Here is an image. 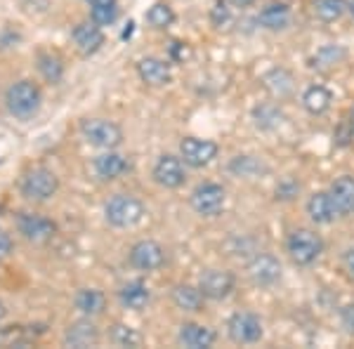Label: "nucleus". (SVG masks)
Masks as SVG:
<instances>
[{
  "mask_svg": "<svg viewBox=\"0 0 354 349\" xmlns=\"http://www.w3.org/2000/svg\"><path fill=\"white\" fill-rule=\"evenodd\" d=\"M5 106L15 118H33L43 106V93L33 81H17L5 90Z\"/></svg>",
  "mask_w": 354,
  "mask_h": 349,
  "instance_id": "1",
  "label": "nucleus"
},
{
  "mask_svg": "<svg viewBox=\"0 0 354 349\" xmlns=\"http://www.w3.org/2000/svg\"><path fill=\"white\" fill-rule=\"evenodd\" d=\"M147 208L133 194H113L104 203V220L116 229H133L145 220Z\"/></svg>",
  "mask_w": 354,
  "mask_h": 349,
  "instance_id": "2",
  "label": "nucleus"
},
{
  "mask_svg": "<svg viewBox=\"0 0 354 349\" xmlns=\"http://www.w3.org/2000/svg\"><path fill=\"white\" fill-rule=\"evenodd\" d=\"M286 253L298 267H310L324 253V238L314 229H295L286 238Z\"/></svg>",
  "mask_w": 354,
  "mask_h": 349,
  "instance_id": "3",
  "label": "nucleus"
},
{
  "mask_svg": "<svg viewBox=\"0 0 354 349\" xmlns=\"http://www.w3.org/2000/svg\"><path fill=\"white\" fill-rule=\"evenodd\" d=\"M19 191L26 201L45 203L50 198H55V194L59 191V177L50 168H41L38 165V168H31L24 173L19 182Z\"/></svg>",
  "mask_w": 354,
  "mask_h": 349,
  "instance_id": "4",
  "label": "nucleus"
},
{
  "mask_svg": "<svg viewBox=\"0 0 354 349\" xmlns=\"http://www.w3.org/2000/svg\"><path fill=\"white\" fill-rule=\"evenodd\" d=\"M81 137L88 142L90 147H97V149H118L123 144V130L118 123L113 121H106V118H83L81 125Z\"/></svg>",
  "mask_w": 354,
  "mask_h": 349,
  "instance_id": "5",
  "label": "nucleus"
},
{
  "mask_svg": "<svg viewBox=\"0 0 354 349\" xmlns=\"http://www.w3.org/2000/svg\"><path fill=\"white\" fill-rule=\"evenodd\" d=\"M225 203H227V191L218 182H203V185L194 189L189 196L192 210L201 217H218L225 210Z\"/></svg>",
  "mask_w": 354,
  "mask_h": 349,
  "instance_id": "6",
  "label": "nucleus"
},
{
  "mask_svg": "<svg viewBox=\"0 0 354 349\" xmlns=\"http://www.w3.org/2000/svg\"><path fill=\"white\" fill-rule=\"evenodd\" d=\"M17 232H19V236L24 241L41 245L53 241L57 234V225L41 213H21L17 217Z\"/></svg>",
  "mask_w": 354,
  "mask_h": 349,
  "instance_id": "7",
  "label": "nucleus"
},
{
  "mask_svg": "<svg viewBox=\"0 0 354 349\" xmlns=\"http://www.w3.org/2000/svg\"><path fill=\"white\" fill-rule=\"evenodd\" d=\"M227 335L236 345H255L262 337V321L253 312H234L227 321Z\"/></svg>",
  "mask_w": 354,
  "mask_h": 349,
  "instance_id": "8",
  "label": "nucleus"
},
{
  "mask_svg": "<svg viewBox=\"0 0 354 349\" xmlns=\"http://www.w3.org/2000/svg\"><path fill=\"white\" fill-rule=\"evenodd\" d=\"M220 147L213 140H201V137H185L180 142V158L189 168H205L218 158Z\"/></svg>",
  "mask_w": 354,
  "mask_h": 349,
  "instance_id": "9",
  "label": "nucleus"
},
{
  "mask_svg": "<svg viewBox=\"0 0 354 349\" xmlns=\"http://www.w3.org/2000/svg\"><path fill=\"white\" fill-rule=\"evenodd\" d=\"M151 177L163 189H180L187 182V165L175 153H161L153 163Z\"/></svg>",
  "mask_w": 354,
  "mask_h": 349,
  "instance_id": "10",
  "label": "nucleus"
},
{
  "mask_svg": "<svg viewBox=\"0 0 354 349\" xmlns=\"http://www.w3.org/2000/svg\"><path fill=\"white\" fill-rule=\"evenodd\" d=\"M281 272H283L281 262L272 253H255L248 260V265H245L248 279L255 285H260V288H270V285L277 283L279 279H281Z\"/></svg>",
  "mask_w": 354,
  "mask_h": 349,
  "instance_id": "11",
  "label": "nucleus"
},
{
  "mask_svg": "<svg viewBox=\"0 0 354 349\" xmlns=\"http://www.w3.org/2000/svg\"><path fill=\"white\" fill-rule=\"evenodd\" d=\"M128 262L137 272H156V269H161L165 265V248L158 241L142 238V241H137L130 248Z\"/></svg>",
  "mask_w": 354,
  "mask_h": 349,
  "instance_id": "12",
  "label": "nucleus"
},
{
  "mask_svg": "<svg viewBox=\"0 0 354 349\" xmlns=\"http://www.w3.org/2000/svg\"><path fill=\"white\" fill-rule=\"evenodd\" d=\"M198 288L205 295V300H227L236 288V276L227 269H205L198 276Z\"/></svg>",
  "mask_w": 354,
  "mask_h": 349,
  "instance_id": "13",
  "label": "nucleus"
},
{
  "mask_svg": "<svg viewBox=\"0 0 354 349\" xmlns=\"http://www.w3.org/2000/svg\"><path fill=\"white\" fill-rule=\"evenodd\" d=\"M102 340L100 328L95 326V321L90 317H83L78 321H73L68 328L64 330V347H73V349H85V347H97Z\"/></svg>",
  "mask_w": 354,
  "mask_h": 349,
  "instance_id": "14",
  "label": "nucleus"
},
{
  "mask_svg": "<svg viewBox=\"0 0 354 349\" xmlns=\"http://www.w3.org/2000/svg\"><path fill=\"white\" fill-rule=\"evenodd\" d=\"M71 41L83 57H90L104 45V31H102V26L95 24L93 19H85L73 26Z\"/></svg>",
  "mask_w": 354,
  "mask_h": 349,
  "instance_id": "15",
  "label": "nucleus"
},
{
  "mask_svg": "<svg viewBox=\"0 0 354 349\" xmlns=\"http://www.w3.org/2000/svg\"><path fill=\"white\" fill-rule=\"evenodd\" d=\"M128 170H130V161L123 153H116L113 149L95 156V161H93V173L97 180H102V182L118 180V177H123Z\"/></svg>",
  "mask_w": 354,
  "mask_h": 349,
  "instance_id": "16",
  "label": "nucleus"
},
{
  "mask_svg": "<svg viewBox=\"0 0 354 349\" xmlns=\"http://www.w3.org/2000/svg\"><path fill=\"white\" fill-rule=\"evenodd\" d=\"M137 76L142 78V83L151 85V88H163V85L173 83V71L165 59L158 57H142L137 62Z\"/></svg>",
  "mask_w": 354,
  "mask_h": 349,
  "instance_id": "17",
  "label": "nucleus"
},
{
  "mask_svg": "<svg viewBox=\"0 0 354 349\" xmlns=\"http://www.w3.org/2000/svg\"><path fill=\"white\" fill-rule=\"evenodd\" d=\"M215 330L208 328L203 323H194V321H187L180 326L177 330V342L182 347H189V349H208L215 345Z\"/></svg>",
  "mask_w": 354,
  "mask_h": 349,
  "instance_id": "18",
  "label": "nucleus"
},
{
  "mask_svg": "<svg viewBox=\"0 0 354 349\" xmlns=\"http://www.w3.org/2000/svg\"><path fill=\"white\" fill-rule=\"evenodd\" d=\"M330 201L335 205L338 217L354 215V175H342L328 189Z\"/></svg>",
  "mask_w": 354,
  "mask_h": 349,
  "instance_id": "19",
  "label": "nucleus"
},
{
  "mask_svg": "<svg viewBox=\"0 0 354 349\" xmlns=\"http://www.w3.org/2000/svg\"><path fill=\"white\" fill-rule=\"evenodd\" d=\"M227 170L234 177H243V180H258V177L270 175V165L262 161L260 156H250V153H239L234 156Z\"/></svg>",
  "mask_w": 354,
  "mask_h": 349,
  "instance_id": "20",
  "label": "nucleus"
},
{
  "mask_svg": "<svg viewBox=\"0 0 354 349\" xmlns=\"http://www.w3.org/2000/svg\"><path fill=\"white\" fill-rule=\"evenodd\" d=\"M151 300V290L145 281H128L121 285L118 290V302H121L123 309H130V312H142Z\"/></svg>",
  "mask_w": 354,
  "mask_h": 349,
  "instance_id": "21",
  "label": "nucleus"
},
{
  "mask_svg": "<svg viewBox=\"0 0 354 349\" xmlns=\"http://www.w3.org/2000/svg\"><path fill=\"white\" fill-rule=\"evenodd\" d=\"M73 307L81 317H100L106 309V295L100 288H81L73 297Z\"/></svg>",
  "mask_w": 354,
  "mask_h": 349,
  "instance_id": "22",
  "label": "nucleus"
},
{
  "mask_svg": "<svg viewBox=\"0 0 354 349\" xmlns=\"http://www.w3.org/2000/svg\"><path fill=\"white\" fill-rule=\"evenodd\" d=\"M173 305L180 309V312L198 314V312H203L205 295L201 293V288H198V285L180 283V285H175V288H173Z\"/></svg>",
  "mask_w": 354,
  "mask_h": 349,
  "instance_id": "23",
  "label": "nucleus"
},
{
  "mask_svg": "<svg viewBox=\"0 0 354 349\" xmlns=\"http://www.w3.org/2000/svg\"><path fill=\"white\" fill-rule=\"evenodd\" d=\"M307 215L314 225H330V222L338 217L335 213V205L330 201V194L328 191H317L307 198Z\"/></svg>",
  "mask_w": 354,
  "mask_h": 349,
  "instance_id": "24",
  "label": "nucleus"
},
{
  "mask_svg": "<svg viewBox=\"0 0 354 349\" xmlns=\"http://www.w3.org/2000/svg\"><path fill=\"white\" fill-rule=\"evenodd\" d=\"M258 21L267 31H283L290 24V8L286 3H270L260 10Z\"/></svg>",
  "mask_w": 354,
  "mask_h": 349,
  "instance_id": "25",
  "label": "nucleus"
},
{
  "mask_svg": "<svg viewBox=\"0 0 354 349\" xmlns=\"http://www.w3.org/2000/svg\"><path fill=\"white\" fill-rule=\"evenodd\" d=\"M330 102H333V93L324 85H310V88L302 93V106H305L307 113L312 116H322L330 109Z\"/></svg>",
  "mask_w": 354,
  "mask_h": 349,
  "instance_id": "26",
  "label": "nucleus"
},
{
  "mask_svg": "<svg viewBox=\"0 0 354 349\" xmlns=\"http://www.w3.org/2000/svg\"><path fill=\"white\" fill-rule=\"evenodd\" d=\"M350 10V3L347 0H312V12L317 19L326 21H338L342 15Z\"/></svg>",
  "mask_w": 354,
  "mask_h": 349,
  "instance_id": "27",
  "label": "nucleus"
},
{
  "mask_svg": "<svg viewBox=\"0 0 354 349\" xmlns=\"http://www.w3.org/2000/svg\"><path fill=\"white\" fill-rule=\"evenodd\" d=\"M90 19L100 26H109L118 19V0H88Z\"/></svg>",
  "mask_w": 354,
  "mask_h": 349,
  "instance_id": "28",
  "label": "nucleus"
},
{
  "mask_svg": "<svg viewBox=\"0 0 354 349\" xmlns=\"http://www.w3.org/2000/svg\"><path fill=\"white\" fill-rule=\"evenodd\" d=\"M265 88L270 90L274 97H279V100H283V97H288L293 93V76L286 71V68H274L265 76Z\"/></svg>",
  "mask_w": 354,
  "mask_h": 349,
  "instance_id": "29",
  "label": "nucleus"
},
{
  "mask_svg": "<svg viewBox=\"0 0 354 349\" xmlns=\"http://www.w3.org/2000/svg\"><path fill=\"white\" fill-rule=\"evenodd\" d=\"M38 71L48 83H59L64 78V62L55 53H41L38 55Z\"/></svg>",
  "mask_w": 354,
  "mask_h": 349,
  "instance_id": "30",
  "label": "nucleus"
},
{
  "mask_svg": "<svg viewBox=\"0 0 354 349\" xmlns=\"http://www.w3.org/2000/svg\"><path fill=\"white\" fill-rule=\"evenodd\" d=\"M345 50L340 45H324V48L317 50V55L310 59L312 68H319V71H326V68H333L335 64H340L345 59Z\"/></svg>",
  "mask_w": 354,
  "mask_h": 349,
  "instance_id": "31",
  "label": "nucleus"
},
{
  "mask_svg": "<svg viewBox=\"0 0 354 349\" xmlns=\"http://www.w3.org/2000/svg\"><path fill=\"white\" fill-rule=\"evenodd\" d=\"M253 118H255V125L262 130H277L279 125L283 123V113L279 106L274 104H262L253 111Z\"/></svg>",
  "mask_w": 354,
  "mask_h": 349,
  "instance_id": "32",
  "label": "nucleus"
},
{
  "mask_svg": "<svg viewBox=\"0 0 354 349\" xmlns=\"http://www.w3.org/2000/svg\"><path fill=\"white\" fill-rule=\"evenodd\" d=\"M145 19H147V24L153 26V28H168V26L175 24V12H173V8H170V5L153 3L151 8L147 10Z\"/></svg>",
  "mask_w": 354,
  "mask_h": 349,
  "instance_id": "33",
  "label": "nucleus"
},
{
  "mask_svg": "<svg viewBox=\"0 0 354 349\" xmlns=\"http://www.w3.org/2000/svg\"><path fill=\"white\" fill-rule=\"evenodd\" d=\"M111 342L116 347H140L142 345V335L137 333L133 326L116 323L111 328Z\"/></svg>",
  "mask_w": 354,
  "mask_h": 349,
  "instance_id": "34",
  "label": "nucleus"
},
{
  "mask_svg": "<svg viewBox=\"0 0 354 349\" xmlns=\"http://www.w3.org/2000/svg\"><path fill=\"white\" fill-rule=\"evenodd\" d=\"M210 21H213L215 28H222L232 21V8L230 0H215L213 8H210Z\"/></svg>",
  "mask_w": 354,
  "mask_h": 349,
  "instance_id": "35",
  "label": "nucleus"
},
{
  "mask_svg": "<svg viewBox=\"0 0 354 349\" xmlns=\"http://www.w3.org/2000/svg\"><path fill=\"white\" fill-rule=\"evenodd\" d=\"M300 194V182L295 177H283L277 185V198L279 201H293Z\"/></svg>",
  "mask_w": 354,
  "mask_h": 349,
  "instance_id": "36",
  "label": "nucleus"
},
{
  "mask_svg": "<svg viewBox=\"0 0 354 349\" xmlns=\"http://www.w3.org/2000/svg\"><path fill=\"white\" fill-rule=\"evenodd\" d=\"M340 319H342V326H345L347 333L354 335V305H347L340 309Z\"/></svg>",
  "mask_w": 354,
  "mask_h": 349,
  "instance_id": "37",
  "label": "nucleus"
},
{
  "mask_svg": "<svg viewBox=\"0 0 354 349\" xmlns=\"http://www.w3.org/2000/svg\"><path fill=\"white\" fill-rule=\"evenodd\" d=\"M10 253H12V238H10L8 232H3V229H0V260H3V257H8Z\"/></svg>",
  "mask_w": 354,
  "mask_h": 349,
  "instance_id": "38",
  "label": "nucleus"
},
{
  "mask_svg": "<svg viewBox=\"0 0 354 349\" xmlns=\"http://www.w3.org/2000/svg\"><path fill=\"white\" fill-rule=\"evenodd\" d=\"M342 267H345V272L350 274V279H354V245L342 253Z\"/></svg>",
  "mask_w": 354,
  "mask_h": 349,
  "instance_id": "39",
  "label": "nucleus"
},
{
  "mask_svg": "<svg viewBox=\"0 0 354 349\" xmlns=\"http://www.w3.org/2000/svg\"><path fill=\"white\" fill-rule=\"evenodd\" d=\"M234 3H236V8H250L253 0H234Z\"/></svg>",
  "mask_w": 354,
  "mask_h": 349,
  "instance_id": "40",
  "label": "nucleus"
},
{
  "mask_svg": "<svg viewBox=\"0 0 354 349\" xmlns=\"http://www.w3.org/2000/svg\"><path fill=\"white\" fill-rule=\"evenodd\" d=\"M5 317V307H3V302H0V319Z\"/></svg>",
  "mask_w": 354,
  "mask_h": 349,
  "instance_id": "41",
  "label": "nucleus"
},
{
  "mask_svg": "<svg viewBox=\"0 0 354 349\" xmlns=\"http://www.w3.org/2000/svg\"><path fill=\"white\" fill-rule=\"evenodd\" d=\"M350 12H352V17H354V0H352V3H350Z\"/></svg>",
  "mask_w": 354,
  "mask_h": 349,
  "instance_id": "42",
  "label": "nucleus"
},
{
  "mask_svg": "<svg viewBox=\"0 0 354 349\" xmlns=\"http://www.w3.org/2000/svg\"><path fill=\"white\" fill-rule=\"evenodd\" d=\"M352 130H354V109H352Z\"/></svg>",
  "mask_w": 354,
  "mask_h": 349,
  "instance_id": "43",
  "label": "nucleus"
}]
</instances>
